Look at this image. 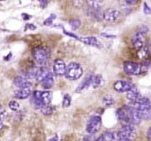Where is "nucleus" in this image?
<instances>
[{"mask_svg": "<svg viewBox=\"0 0 151 141\" xmlns=\"http://www.w3.org/2000/svg\"><path fill=\"white\" fill-rule=\"evenodd\" d=\"M132 106L139 111L142 119L149 120L151 118V102L149 98H139L132 103Z\"/></svg>", "mask_w": 151, "mask_h": 141, "instance_id": "obj_1", "label": "nucleus"}, {"mask_svg": "<svg viewBox=\"0 0 151 141\" xmlns=\"http://www.w3.org/2000/svg\"><path fill=\"white\" fill-rule=\"evenodd\" d=\"M149 28L146 26H142L140 29L133 35L132 37V45L137 49V51L141 49L142 47L144 46L145 45V40H146V33H148Z\"/></svg>", "mask_w": 151, "mask_h": 141, "instance_id": "obj_2", "label": "nucleus"}, {"mask_svg": "<svg viewBox=\"0 0 151 141\" xmlns=\"http://www.w3.org/2000/svg\"><path fill=\"white\" fill-rule=\"evenodd\" d=\"M83 73V68L78 63L72 62L66 67V77L70 80H78Z\"/></svg>", "mask_w": 151, "mask_h": 141, "instance_id": "obj_3", "label": "nucleus"}, {"mask_svg": "<svg viewBox=\"0 0 151 141\" xmlns=\"http://www.w3.org/2000/svg\"><path fill=\"white\" fill-rule=\"evenodd\" d=\"M32 54L38 65L44 66L47 64L49 59V52L47 49L42 47L35 48L32 51Z\"/></svg>", "mask_w": 151, "mask_h": 141, "instance_id": "obj_4", "label": "nucleus"}, {"mask_svg": "<svg viewBox=\"0 0 151 141\" xmlns=\"http://www.w3.org/2000/svg\"><path fill=\"white\" fill-rule=\"evenodd\" d=\"M145 68H147L144 67V65L137 63L131 62V61L124 62V72L130 75H141L142 73L144 72Z\"/></svg>", "mask_w": 151, "mask_h": 141, "instance_id": "obj_5", "label": "nucleus"}, {"mask_svg": "<svg viewBox=\"0 0 151 141\" xmlns=\"http://www.w3.org/2000/svg\"><path fill=\"white\" fill-rule=\"evenodd\" d=\"M101 127V118L99 115H93L90 117V119L88 120V122L87 123L86 126V130L87 132L93 135L94 133H96L97 132L100 130Z\"/></svg>", "mask_w": 151, "mask_h": 141, "instance_id": "obj_6", "label": "nucleus"}, {"mask_svg": "<svg viewBox=\"0 0 151 141\" xmlns=\"http://www.w3.org/2000/svg\"><path fill=\"white\" fill-rule=\"evenodd\" d=\"M32 98H34L43 106H45V105H49L51 103L52 99V93L50 91H44V92L35 91L34 92Z\"/></svg>", "mask_w": 151, "mask_h": 141, "instance_id": "obj_7", "label": "nucleus"}, {"mask_svg": "<svg viewBox=\"0 0 151 141\" xmlns=\"http://www.w3.org/2000/svg\"><path fill=\"white\" fill-rule=\"evenodd\" d=\"M137 136V132L132 125H124L118 132V139H127L133 140Z\"/></svg>", "mask_w": 151, "mask_h": 141, "instance_id": "obj_8", "label": "nucleus"}, {"mask_svg": "<svg viewBox=\"0 0 151 141\" xmlns=\"http://www.w3.org/2000/svg\"><path fill=\"white\" fill-rule=\"evenodd\" d=\"M121 16L120 11L115 9H106L103 13V19L107 22H115Z\"/></svg>", "mask_w": 151, "mask_h": 141, "instance_id": "obj_9", "label": "nucleus"}, {"mask_svg": "<svg viewBox=\"0 0 151 141\" xmlns=\"http://www.w3.org/2000/svg\"><path fill=\"white\" fill-rule=\"evenodd\" d=\"M133 86L132 83L126 80H118L114 83V90L118 93H126Z\"/></svg>", "mask_w": 151, "mask_h": 141, "instance_id": "obj_10", "label": "nucleus"}, {"mask_svg": "<svg viewBox=\"0 0 151 141\" xmlns=\"http://www.w3.org/2000/svg\"><path fill=\"white\" fill-rule=\"evenodd\" d=\"M116 115L118 119L125 125H130L129 121V112H128V106H124L123 108L118 109L116 111Z\"/></svg>", "mask_w": 151, "mask_h": 141, "instance_id": "obj_11", "label": "nucleus"}, {"mask_svg": "<svg viewBox=\"0 0 151 141\" xmlns=\"http://www.w3.org/2000/svg\"><path fill=\"white\" fill-rule=\"evenodd\" d=\"M53 72L54 75L63 76L65 75L66 65L65 62L61 59H57L53 64Z\"/></svg>", "mask_w": 151, "mask_h": 141, "instance_id": "obj_12", "label": "nucleus"}, {"mask_svg": "<svg viewBox=\"0 0 151 141\" xmlns=\"http://www.w3.org/2000/svg\"><path fill=\"white\" fill-rule=\"evenodd\" d=\"M54 84H55V75H54V73L48 72L47 75L45 76V78L41 81L42 87L45 89H50L54 85Z\"/></svg>", "mask_w": 151, "mask_h": 141, "instance_id": "obj_13", "label": "nucleus"}, {"mask_svg": "<svg viewBox=\"0 0 151 141\" xmlns=\"http://www.w3.org/2000/svg\"><path fill=\"white\" fill-rule=\"evenodd\" d=\"M14 84L19 88H27L32 85V82L25 76H17L14 80Z\"/></svg>", "mask_w": 151, "mask_h": 141, "instance_id": "obj_14", "label": "nucleus"}, {"mask_svg": "<svg viewBox=\"0 0 151 141\" xmlns=\"http://www.w3.org/2000/svg\"><path fill=\"white\" fill-rule=\"evenodd\" d=\"M91 79H92V75H88L84 80L80 83V85L76 87V93H82L88 87L91 86Z\"/></svg>", "mask_w": 151, "mask_h": 141, "instance_id": "obj_15", "label": "nucleus"}, {"mask_svg": "<svg viewBox=\"0 0 151 141\" xmlns=\"http://www.w3.org/2000/svg\"><path fill=\"white\" fill-rule=\"evenodd\" d=\"M126 98H127L130 101L134 102V101L137 100L139 98H141V94H140L139 90H138L137 87L132 86L129 91L126 92Z\"/></svg>", "mask_w": 151, "mask_h": 141, "instance_id": "obj_16", "label": "nucleus"}, {"mask_svg": "<svg viewBox=\"0 0 151 141\" xmlns=\"http://www.w3.org/2000/svg\"><path fill=\"white\" fill-rule=\"evenodd\" d=\"M30 87L27 88H21L15 92V98L17 99H26L31 95V90L29 89Z\"/></svg>", "mask_w": 151, "mask_h": 141, "instance_id": "obj_17", "label": "nucleus"}, {"mask_svg": "<svg viewBox=\"0 0 151 141\" xmlns=\"http://www.w3.org/2000/svg\"><path fill=\"white\" fill-rule=\"evenodd\" d=\"M105 83L103 77L101 75H92V79H91V86L96 89L99 87H101Z\"/></svg>", "mask_w": 151, "mask_h": 141, "instance_id": "obj_18", "label": "nucleus"}, {"mask_svg": "<svg viewBox=\"0 0 151 141\" xmlns=\"http://www.w3.org/2000/svg\"><path fill=\"white\" fill-rule=\"evenodd\" d=\"M79 39H80L81 41H83L85 44L88 45V46L97 47V48H100V47H101V43L98 41V39L95 37L79 38Z\"/></svg>", "mask_w": 151, "mask_h": 141, "instance_id": "obj_19", "label": "nucleus"}, {"mask_svg": "<svg viewBox=\"0 0 151 141\" xmlns=\"http://www.w3.org/2000/svg\"><path fill=\"white\" fill-rule=\"evenodd\" d=\"M48 73V70H47V68H44L43 66H41V68H38V72H37V75H36V80L38 81H42V80L45 78V76L47 75Z\"/></svg>", "mask_w": 151, "mask_h": 141, "instance_id": "obj_20", "label": "nucleus"}, {"mask_svg": "<svg viewBox=\"0 0 151 141\" xmlns=\"http://www.w3.org/2000/svg\"><path fill=\"white\" fill-rule=\"evenodd\" d=\"M96 141H114V135L112 132H105L100 138H98Z\"/></svg>", "mask_w": 151, "mask_h": 141, "instance_id": "obj_21", "label": "nucleus"}, {"mask_svg": "<svg viewBox=\"0 0 151 141\" xmlns=\"http://www.w3.org/2000/svg\"><path fill=\"white\" fill-rule=\"evenodd\" d=\"M103 4V0H88V4L91 9H99Z\"/></svg>", "mask_w": 151, "mask_h": 141, "instance_id": "obj_22", "label": "nucleus"}, {"mask_svg": "<svg viewBox=\"0 0 151 141\" xmlns=\"http://www.w3.org/2000/svg\"><path fill=\"white\" fill-rule=\"evenodd\" d=\"M40 110H41L42 114L45 115H52V113L54 112V108L50 106V105H45Z\"/></svg>", "mask_w": 151, "mask_h": 141, "instance_id": "obj_23", "label": "nucleus"}, {"mask_svg": "<svg viewBox=\"0 0 151 141\" xmlns=\"http://www.w3.org/2000/svg\"><path fill=\"white\" fill-rule=\"evenodd\" d=\"M138 56L142 59H144L149 56V50L147 47H145V46L138 50Z\"/></svg>", "mask_w": 151, "mask_h": 141, "instance_id": "obj_24", "label": "nucleus"}, {"mask_svg": "<svg viewBox=\"0 0 151 141\" xmlns=\"http://www.w3.org/2000/svg\"><path fill=\"white\" fill-rule=\"evenodd\" d=\"M114 99L113 98V97H111L110 95H106L103 98V103L106 106H111L114 103Z\"/></svg>", "mask_w": 151, "mask_h": 141, "instance_id": "obj_25", "label": "nucleus"}, {"mask_svg": "<svg viewBox=\"0 0 151 141\" xmlns=\"http://www.w3.org/2000/svg\"><path fill=\"white\" fill-rule=\"evenodd\" d=\"M9 109L13 111H18L20 110V104L17 101H15V100H12L9 103Z\"/></svg>", "mask_w": 151, "mask_h": 141, "instance_id": "obj_26", "label": "nucleus"}, {"mask_svg": "<svg viewBox=\"0 0 151 141\" xmlns=\"http://www.w3.org/2000/svg\"><path fill=\"white\" fill-rule=\"evenodd\" d=\"M70 102H71V98L69 94H66L64 97L63 99V107L64 108H67L70 105Z\"/></svg>", "mask_w": 151, "mask_h": 141, "instance_id": "obj_27", "label": "nucleus"}, {"mask_svg": "<svg viewBox=\"0 0 151 141\" xmlns=\"http://www.w3.org/2000/svg\"><path fill=\"white\" fill-rule=\"evenodd\" d=\"M70 25L72 28V29L76 30L81 26V21L80 20H72L70 21Z\"/></svg>", "mask_w": 151, "mask_h": 141, "instance_id": "obj_28", "label": "nucleus"}, {"mask_svg": "<svg viewBox=\"0 0 151 141\" xmlns=\"http://www.w3.org/2000/svg\"><path fill=\"white\" fill-rule=\"evenodd\" d=\"M55 17H56L55 15H51V16L44 21V25H47V26L52 25V21H53V20H54Z\"/></svg>", "mask_w": 151, "mask_h": 141, "instance_id": "obj_29", "label": "nucleus"}, {"mask_svg": "<svg viewBox=\"0 0 151 141\" xmlns=\"http://www.w3.org/2000/svg\"><path fill=\"white\" fill-rule=\"evenodd\" d=\"M143 12H144V14H146V15H150V14H151V9L150 8V6L147 4V3H144V4H143Z\"/></svg>", "mask_w": 151, "mask_h": 141, "instance_id": "obj_30", "label": "nucleus"}, {"mask_svg": "<svg viewBox=\"0 0 151 141\" xmlns=\"http://www.w3.org/2000/svg\"><path fill=\"white\" fill-rule=\"evenodd\" d=\"M6 115H7L6 110L4 108H0V120L4 121V119L6 117Z\"/></svg>", "mask_w": 151, "mask_h": 141, "instance_id": "obj_31", "label": "nucleus"}, {"mask_svg": "<svg viewBox=\"0 0 151 141\" xmlns=\"http://www.w3.org/2000/svg\"><path fill=\"white\" fill-rule=\"evenodd\" d=\"M139 0H124L125 4L127 5H135L138 3Z\"/></svg>", "mask_w": 151, "mask_h": 141, "instance_id": "obj_32", "label": "nucleus"}, {"mask_svg": "<svg viewBox=\"0 0 151 141\" xmlns=\"http://www.w3.org/2000/svg\"><path fill=\"white\" fill-rule=\"evenodd\" d=\"M39 2L42 8H45L47 5V0H39Z\"/></svg>", "mask_w": 151, "mask_h": 141, "instance_id": "obj_33", "label": "nucleus"}, {"mask_svg": "<svg viewBox=\"0 0 151 141\" xmlns=\"http://www.w3.org/2000/svg\"><path fill=\"white\" fill-rule=\"evenodd\" d=\"M64 33H65V34H67V35H69V36H70V37H73V38H77V39H79V38L77 37V36H76L74 33H69V32H67V31H64Z\"/></svg>", "mask_w": 151, "mask_h": 141, "instance_id": "obj_34", "label": "nucleus"}, {"mask_svg": "<svg viewBox=\"0 0 151 141\" xmlns=\"http://www.w3.org/2000/svg\"><path fill=\"white\" fill-rule=\"evenodd\" d=\"M58 135H54L53 137H52L50 140L48 141H58Z\"/></svg>", "mask_w": 151, "mask_h": 141, "instance_id": "obj_35", "label": "nucleus"}, {"mask_svg": "<svg viewBox=\"0 0 151 141\" xmlns=\"http://www.w3.org/2000/svg\"><path fill=\"white\" fill-rule=\"evenodd\" d=\"M147 136H148V140H149V141H151V127H150V129H149V131H148Z\"/></svg>", "mask_w": 151, "mask_h": 141, "instance_id": "obj_36", "label": "nucleus"}, {"mask_svg": "<svg viewBox=\"0 0 151 141\" xmlns=\"http://www.w3.org/2000/svg\"><path fill=\"white\" fill-rule=\"evenodd\" d=\"M26 28H28L29 29H32V30H35V26H34V25H32V24H28V25L26 26Z\"/></svg>", "mask_w": 151, "mask_h": 141, "instance_id": "obj_37", "label": "nucleus"}, {"mask_svg": "<svg viewBox=\"0 0 151 141\" xmlns=\"http://www.w3.org/2000/svg\"><path fill=\"white\" fill-rule=\"evenodd\" d=\"M83 141H92V138L91 136H87L84 138V140Z\"/></svg>", "mask_w": 151, "mask_h": 141, "instance_id": "obj_38", "label": "nucleus"}, {"mask_svg": "<svg viewBox=\"0 0 151 141\" xmlns=\"http://www.w3.org/2000/svg\"><path fill=\"white\" fill-rule=\"evenodd\" d=\"M118 141H132L131 140H127V139H118Z\"/></svg>", "mask_w": 151, "mask_h": 141, "instance_id": "obj_39", "label": "nucleus"}, {"mask_svg": "<svg viewBox=\"0 0 151 141\" xmlns=\"http://www.w3.org/2000/svg\"><path fill=\"white\" fill-rule=\"evenodd\" d=\"M3 125H4V124H3V121H2V120H0V130L3 128Z\"/></svg>", "mask_w": 151, "mask_h": 141, "instance_id": "obj_40", "label": "nucleus"}]
</instances>
